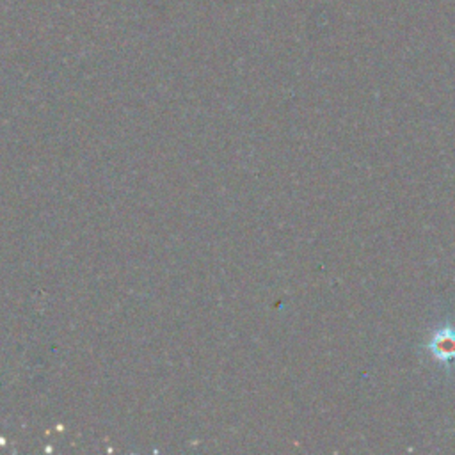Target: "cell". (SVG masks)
I'll use <instances>...</instances> for the list:
<instances>
[{
    "mask_svg": "<svg viewBox=\"0 0 455 455\" xmlns=\"http://www.w3.org/2000/svg\"><path fill=\"white\" fill-rule=\"evenodd\" d=\"M425 349L441 365H455V327L445 326L436 329L425 344Z\"/></svg>",
    "mask_w": 455,
    "mask_h": 455,
    "instance_id": "1",
    "label": "cell"
}]
</instances>
